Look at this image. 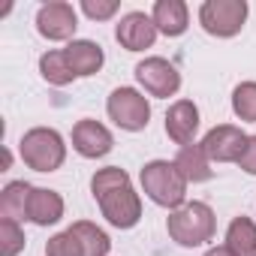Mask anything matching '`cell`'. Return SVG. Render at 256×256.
Instances as JSON below:
<instances>
[{
  "mask_svg": "<svg viewBox=\"0 0 256 256\" xmlns=\"http://www.w3.org/2000/svg\"><path fill=\"white\" fill-rule=\"evenodd\" d=\"M90 190H94V199L100 202L102 208V217L118 226V229H130L139 223L142 217V202L139 196L133 193L130 187V175L118 166H108V169H100L94 178H90Z\"/></svg>",
  "mask_w": 256,
  "mask_h": 256,
  "instance_id": "obj_1",
  "label": "cell"
},
{
  "mask_svg": "<svg viewBox=\"0 0 256 256\" xmlns=\"http://www.w3.org/2000/svg\"><path fill=\"white\" fill-rule=\"evenodd\" d=\"M166 226H169V235L181 247H199V244L214 238L217 217L205 202H184L181 208H175L169 214Z\"/></svg>",
  "mask_w": 256,
  "mask_h": 256,
  "instance_id": "obj_2",
  "label": "cell"
},
{
  "mask_svg": "<svg viewBox=\"0 0 256 256\" xmlns=\"http://www.w3.org/2000/svg\"><path fill=\"white\" fill-rule=\"evenodd\" d=\"M142 187L145 193L163 205V208H181L187 196V178L178 172L175 163L169 160H154L142 169Z\"/></svg>",
  "mask_w": 256,
  "mask_h": 256,
  "instance_id": "obj_3",
  "label": "cell"
},
{
  "mask_svg": "<svg viewBox=\"0 0 256 256\" xmlns=\"http://www.w3.org/2000/svg\"><path fill=\"white\" fill-rule=\"evenodd\" d=\"M66 157V145L60 139L58 130H48V126H36V130L22 136V160L36 169V172H54L60 169Z\"/></svg>",
  "mask_w": 256,
  "mask_h": 256,
  "instance_id": "obj_4",
  "label": "cell"
},
{
  "mask_svg": "<svg viewBox=\"0 0 256 256\" xmlns=\"http://www.w3.org/2000/svg\"><path fill=\"white\" fill-rule=\"evenodd\" d=\"M106 108H108V118L120 126V130H130V133L145 130L148 118H151L148 100L139 90H133V88H118V90H112Z\"/></svg>",
  "mask_w": 256,
  "mask_h": 256,
  "instance_id": "obj_5",
  "label": "cell"
},
{
  "mask_svg": "<svg viewBox=\"0 0 256 256\" xmlns=\"http://www.w3.org/2000/svg\"><path fill=\"white\" fill-rule=\"evenodd\" d=\"M247 4L244 0H208L199 10V22L211 36H235L244 28Z\"/></svg>",
  "mask_w": 256,
  "mask_h": 256,
  "instance_id": "obj_6",
  "label": "cell"
},
{
  "mask_svg": "<svg viewBox=\"0 0 256 256\" xmlns=\"http://www.w3.org/2000/svg\"><path fill=\"white\" fill-rule=\"evenodd\" d=\"M136 78L139 84L151 94V96H172L178 88H181V76L178 70L163 60V58H145L139 66H136Z\"/></svg>",
  "mask_w": 256,
  "mask_h": 256,
  "instance_id": "obj_7",
  "label": "cell"
},
{
  "mask_svg": "<svg viewBox=\"0 0 256 256\" xmlns=\"http://www.w3.org/2000/svg\"><path fill=\"white\" fill-rule=\"evenodd\" d=\"M247 145V136L232 124H220L202 139V151L208 154V160H217V163H238L241 151Z\"/></svg>",
  "mask_w": 256,
  "mask_h": 256,
  "instance_id": "obj_8",
  "label": "cell"
},
{
  "mask_svg": "<svg viewBox=\"0 0 256 256\" xmlns=\"http://www.w3.org/2000/svg\"><path fill=\"white\" fill-rule=\"evenodd\" d=\"M78 22H76V10L70 4H60V0H54V4H46L36 16V30L46 36V40H70L76 34Z\"/></svg>",
  "mask_w": 256,
  "mask_h": 256,
  "instance_id": "obj_9",
  "label": "cell"
},
{
  "mask_svg": "<svg viewBox=\"0 0 256 256\" xmlns=\"http://www.w3.org/2000/svg\"><path fill=\"white\" fill-rule=\"evenodd\" d=\"M114 36L118 42L126 48V52H142V48H151L154 40H157V24L154 18H148L145 12H130L124 16L120 24L114 28Z\"/></svg>",
  "mask_w": 256,
  "mask_h": 256,
  "instance_id": "obj_10",
  "label": "cell"
},
{
  "mask_svg": "<svg viewBox=\"0 0 256 256\" xmlns=\"http://www.w3.org/2000/svg\"><path fill=\"white\" fill-rule=\"evenodd\" d=\"M112 145H114V142H112V133L106 130L100 120L84 118V120H78V124L72 126V148H76L82 157H88V160L106 157V154L112 151Z\"/></svg>",
  "mask_w": 256,
  "mask_h": 256,
  "instance_id": "obj_11",
  "label": "cell"
},
{
  "mask_svg": "<svg viewBox=\"0 0 256 256\" xmlns=\"http://www.w3.org/2000/svg\"><path fill=\"white\" fill-rule=\"evenodd\" d=\"M196 130H199V108L190 100H178L166 112V133H169V139L184 148V145L193 142Z\"/></svg>",
  "mask_w": 256,
  "mask_h": 256,
  "instance_id": "obj_12",
  "label": "cell"
},
{
  "mask_svg": "<svg viewBox=\"0 0 256 256\" xmlns=\"http://www.w3.org/2000/svg\"><path fill=\"white\" fill-rule=\"evenodd\" d=\"M64 54H66V64L76 76H94L102 66V48L90 40H72L64 48Z\"/></svg>",
  "mask_w": 256,
  "mask_h": 256,
  "instance_id": "obj_13",
  "label": "cell"
},
{
  "mask_svg": "<svg viewBox=\"0 0 256 256\" xmlns=\"http://www.w3.org/2000/svg\"><path fill=\"white\" fill-rule=\"evenodd\" d=\"M64 217V199L54 190L46 187H34L30 193V205H28V220H34L36 226H52Z\"/></svg>",
  "mask_w": 256,
  "mask_h": 256,
  "instance_id": "obj_14",
  "label": "cell"
},
{
  "mask_svg": "<svg viewBox=\"0 0 256 256\" xmlns=\"http://www.w3.org/2000/svg\"><path fill=\"white\" fill-rule=\"evenodd\" d=\"M154 24L166 36H181L187 30V6L181 0H157L154 4Z\"/></svg>",
  "mask_w": 256,
  "mask_h": 256,
  "instance_id": "obj_15",
  "label": "cell"
},
{
  "mask_svg": "<svg viewBox=\"0 0 256 256\" xmlns=\"http://www.w3.org/2000/svg\"><path fill=\"white\" fill-rule=\"evenodd\" d=\"M30 193H34V187L24 184V181H12V184H6V190L0 193V214H4L6 220H16V223H18L22 217H28Z\"/></svg>",
  "mask_w": 256,
  "mask_h": 256,
  "instance_id": "obj_16",
  "label": "cell"
},
{
  "mask_svg": "<svg viewBox=\"0 0 256 256\" xmlns=\"http://www.w3.org/2000/svg\"><path fill=\"white\" fill-rule=\"evenodd\" d=\"M178 172L187 181H208L211 178V166H208V154L202 151V145H184L175 157Z\"/></svg>",
  "mask_w": 256,
  "mask_h": 256,
  "instance_id": "obj_17",
  "label": "cell"
},
{
  "mask_svg": "<svg viewBox=\"0 0 256 256\" xmlns=\"http://www.w3.org/2000/svg\"><path fill=\"white\" fill-rule=\"evenodd\" d=\"M226 247L235 256H256V226L250 217H235L226 229Z\"/></svg>",
  "mask_w": 256,
  "mask_h": 256,
  "instance_id": "obj_18",
  "label": "cell"
},
{
  "mask_svg": "<svg viewBox=\"0 0 256 256\" xmlns=\"http://www.w3.org/2000/svg\"><path fill=\"white\" fill-rule=\"evenodd\" d=\"M70 232H72V235L82 241V247H84V256H106V253H108V247H112L108 235H106L100 226L88 223V220H78V223H72V226H70Z\"/></svg>",
  "mask_w": 256,
  "mask_h": 256,
  "instance_id": "obj_19",
  "label": "cell"
},
{
  "mask_svg": "<svg viewBox=\"0 0 256 256\" xmlns=\"http://www.w3.org/2000/svg\"><path fill=\"white\" fill-rule=\"evenodd\" d=\"M40 72H42V78L52 82V84H70V82L76 78V72L70 70L64 52H48V54H42V58H40Z\"/></svg>",
  "mask_w": 256,
  "mask_h": 256,
  "instance_id": "obj_20",
  "label": "cell"
},
{
  "mask_svg": "<svg viewBox=\"0 0 256 256\" xmlns=\"http://www.w3.org/2000/svg\"><path fill=\"white\" fill-rule=\"evenodd\" d=\"M232 108L241 120H256V82H244L232 94Z\"/></svg>",
  "mask_w": 256,
  "mask_h": 256,
  "instance_id": "obj_21",
  "label": "cell"
},
{
  "mask_svg": "<svg viewBox=\"0 0 256 256\" xmlns=\"http://www.w3.org/2000/svg\"><path fill=\"white\" fill-rule=\"evenodd\" d=\"M24 250V232L16 220H0V256H16Z\"/></svg>",
  "mask_w": 256,
  "mask_h": 256,
  "instance_id": "obj_22",
  "label": "cell"
},
{
  "mask_svg": "<svg viewBox=\"0 0 256 256\" xmlns=\"http://www.w3.org/2000/svg\"><path fill=\"white\" fill-rule=\"evenodd\" d=\"M46 256H84V247H82V241L66 229V232L48 238V244H46Z\"/></svg>",
  "mask_w": 256,
  "mask_h": 256,
  "instance_id": "obj_23",
  "label": "cell"
},
{
  "mask_svg": "<svg viewBox=\"0 0 256 256\" xmlns=\"http://www.w3.org/2000/svg\"><path fill=\"white\" fill-rule=\"evenodd\" d=\"M82 10H84L88 18H94V22H106V18H112V16L118 12V4H114V0H84Z\"/></svg>",
  "mask_w": 256,
  "mask_h": 256,
  "instance_id": "obj_24",
  "label": "cell"
},
{
  "mask_svg": "<svg viewBox=\"0 0 256 256\" xmlns=\"http://www.w3.org/2000/svg\"><path fill=\"white\" fill-rule=\"evenodd\" d=\"M238 166L247 172V175H256V136H247V145L238 157Z\"/></svg>",
  "mask_w": 256,
  "mask_h": 256,
  "instance_id": "obj_25",
  "label": "cell"
},
{
  "mask_svg": "<svg viewBox=\"0 0 256 256\" xmlns=\"http://www.w3.org/2000/svg\"><path fill=\"white\" fill-rule=\"evenodd\" d=\"M205 256H235V253H232V250H229V247L223 244V247H211V250H208Z\"/></svg>",
  "mask_w": 256,
  "mask_h": 256,
  "instance_id": "obj_26",
  "label": "cell"
},
{
  "mask_svg": "<svg viewBox=\"0 0 256 256\" xmlns=\"http://www.w3.org/2000/svg\"><path fill=\"white\" fill-rule=\"evenodd\" d=\"M10 163H12V154H10V151H4V169H10Z\"/></svg>",
  "mask_w": 256,
  "mask_h": 256,
  "instance_id": "obj_27",
  "label": "cell"
}]
</instances>
